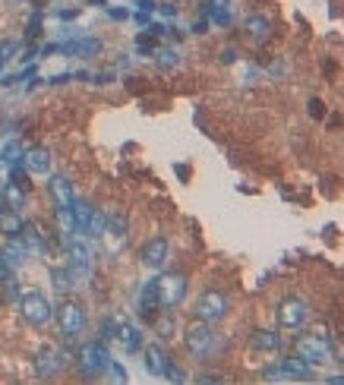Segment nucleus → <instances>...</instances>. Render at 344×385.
I'll list each match as a JSON object with an SVG mask.
<instances>
[{"label": "nucleus", "instance_id": "412c9836", "mask_svg": "<svg viewBox=\"0 0 344 385\" xmlns=\"http://www.w3.org/2000/svg\"><path fill=\"white\" fill-rule=\"evenodd\" d=\"M247 35L253 38V42H259V44L269 42V38H272V22L265 19V16H259V13L249 16V19H247Z\"/></svg>", "mask_w": 344, "mask_h": 385}, {"label": "nucleus", "instance_id": "5701e85b", "mask_svg": "<svg viewBox=\"0 0 344 385\" xmlns=\"http://www.w3.org/2000/svg\"><path fill=\"white\" fill-rule=\"evenodd\" d=\"M51 281H54V290H60V294H69L73 290V272L69 268H51Z\"/></svg>", "mask_w": 344, "mask_h": 385}, {"label": "nucleus", "instance_id": "9d476101", "mask_svg": "<svg viewBox=\"0 0 344 385\" xmlns=\"http://www.w3.org/2000/svg\"><path fill=\"white\" fill-rule=\"evenodd\" d=\"M63 370H67V357H63L60 347H51V344L38 347V354H35V372H38V376L54 379V376H60Z\"/></svg>", "mask_w": 344, "mask_h": 385}, {"label": "nucleus", "instance_id": "393cba45", "mask_svg": "<svg viewBox=\"0 0 344 385\" xmlns=\"http://www.w3.org/2000/svg\"><path fill=\"white\" fill-rule=\"evenodd\" d=\"M155 63H158V69H174L180 63V54L174 48H161V51H155Z\"/></svg>", "mask_w": 344, "mask_h": 385}, {"label": "nucleus", "instance_id": "e433bc0d", "mask_svg": "<svg viewBox=\"0 0 344 385\" xmlns=\"http://www.w3.org/2000/svg\"><path fill=\"white\" fill-rule=\"evenodd\" d=\"M108 16H110V19H126L130 13H126L124 7H108Z\"/></svg>", "mask_w": 344, "mask_h": 385}, {"label": "nucleus", "instance_id": "58836bf2", "mask_svg": "<svg viewBox=\"0 0 344 385\" xmlns=\"http://www.w3.org/2000/svg\"><path fill=\"white\" fill-rule=\"evenodd\" d=\"M331 385H344V372H338V376H329Z\"/></svg>", "mask_w": 344, "mask_h": 385}, {"label": "nucleus", "instance_id": "72a5a7b5", "mask_svg": "<svg viewBox=\"0 0 344 385\" xmlns=\"http://www.w3.org/2000/svg\"><path fill=\"white\" fill-rule=\"evenodd\" d=\"M35 32H42V13H32V22H28V38H35Z\"/></svg>", "mask_w": 344, "mask_h": 385}, {"label": "nucleus", "instance_id": "a211bd4d", "mask_svg": "<svg viewBox=\"0 0 344 385\" xmlns=\"http://www.w3.org/2000/svg\"><path fill=\"white\" fill-rule=\"evenodd\" d=\"M48 192H51V199H54V206H73V199H76L73 183H69V177H63V174H54V177L48 180Z\"/></svg>", "mask_w": 344, "mask_h": 385}, {"label": "nucleus", "instance_id": "ddd939ff", "mask_svg": "<svg viewBox=\"0 0 344 385\" xmlns=\"http://www.w3.org/2000/svg\"><path fill=\"white\" fill-rule=\"evenodd\" d=\"M139 316L142 322H155L161 316V297H158V278H151V281L142 284L139 290Z\"/></svg>", "mask_w": 344, "mask_h": 385}, {"label": "nucleus", "instance_id": "ea45409f", "mask_svg": "<svg viewBox=\"0 0 344 385\" xmlns=\"http://www.w3.org/2000/svg\"><path fill=\"white\" fill-rule=\"evenodd\" d=\"M0 215H3V208H0Z\"/></svg>", "mask_w": 344, "mask_h": 385}, {"label": "nucleus", "instance_id": "2eb2a0df", "mask_svg": "<svg viewBox=\"0 0 344 385\" xmlns=\"http://www.w3.org/2000/svg\"><path fill=\"white\" fill-rule=\"evenodd\" d=\"M22 167H26L28 174H51V149H44V145H35V149H28L26 155H22Z\"/></svg>", "mask_w": 344, "mask_h": 385}, {"label": "nucleus", "instance_id": "6e6552de", "mask_svg": "<svg viewBox=\"0 0 344 385\" xmlns=\"http://www.w3.org/2000/svg\"><path fill=\"white\" fill-rule=\"evenodd\" d=\"M67 259H69L67 268L73 272V278H85L92 272V249L79 234L67 237Z\"/></svg>", "mask_w": 344, "mask_h": 385}, {"label": "nucleus", "instance_id": "f257e3e1", "mask_svg": "<svg viewBox=\"0 0 344 385\" xmlns=\"http://www.w3.org/2000/svg\"><path fill=\"white\" fill-rule=\"evenodd\" d=\"M183 344H186V351L193 354L196 360H208L212 354H218L221 347H224V338L215 331V325L199 322V319H196V322L183 331Z\"/></svg>", "mask_w": 344, "mask_h": 385}, {"label": "nucleus", "instance_id": "7ed1b4c3", "mask_svg": "<svg viewBox=\"0 0 344 385\" xmlns=\"http://www.w3.org/2000/svg\"><path fill=\"white\" fill-rule=\"evenodd\" d=\"M193 316L199 319V322L218 325V322H224V319L231 316V300H227V294H224V290L208 288V290H202V294H199V300H196Z\"/></svg>", "mask_w": 344, "mask_h": 385}, {"label": "nucleus", "instance_id": "20e7f679", "mask_svg": "<svg viewBox=\"0 0 344 385\" xmlns=\"http://www.w3.org/2000/svg\"><path fill=\"white\" fill-rule=\"evenodd\" d=\"M57 325H60L63 341H76V338L85 331L89 316H85V306L79 300H63L57 306Z\"/></svg>", "mask_w": 344, "mask_h": 385}, {"label": "nucleus", "instance_id": "cd10ccee", "mask_svg": "<svg viewBox=\"0 0 344 385\" xmlns=\"http://www.w3.org/2000/svg\"><path fill=\"white\" fill-rule=\"evenodd\" d=\"M155 325H158V335H161V338H171V331H174V316L155 319Z\"/></svg>", "mask_w": 344, "mask_h": 385}, {"label": "nucleus", "instance_id": "c9c22d12", "mask_svg": "<svg viewBox=\"0 0 344 385\" xmlns=\"http://www.w3.org/2000/svg\"><path fill=\"white\" fill-rule=\"evenodd\" d=\"M158 10H161V13H165V16H167V19H174V16H177V13H180V10H177V3H161V7H158Z\"/></svg>", "mask_w": 344, "mask_h": 385}, {"label": "nucleus", "instance_id": "1a4fd4ad", "mask_svg": "<svg viewBox=\"0 0 344 385\" xmlns=\"http://www.w3.org/2000/svg\"><path fill=\"white\" fill-rule=\"evenodd\" d=\"M262 376H265V379H294V382H303V379H313V366L294 354V357H284V360H278V363H272Z\"/></svg>", "mask_w": 344, "mask_h": 385}, {"label": "nucleus", "instance_id": "0eeeda50", "mask_svg": "<svg viewBox=\"0 0 344 385\" xmlns=\"http://www.w3.org/2000/svg\"><path fill=\"white\" fill-rule=\"evenodd\" d=\"M186 288H190V281H186V275H180V272H165V275H158L161 310L180 306V303L186 300Z\"/></svg>", "mask_w": 344, "mask_h": 385}, {"label": "nucleus", "instance_id": "f3484780", "mask_svg": "<svg viewBox=\"0 0 344 385\" xmlns=\"http://www.w3.org/2000/svg\"><path fill=\"white\" fill-rule=\"evenodd\" d=\"M126 234H130V221H126V215L120 212V208L104 212V237H114L117 243H124Z\"/></svg>", "mask_w": 344, "mask_h": 385}, {"label": "nucleus", "instance_id": "39448f33", "mask_svg": "<svg viewBox=\"0 0 344 385\" xmlns=\"http://www.w3.org/2000/svg\"><path fill=\"white\" fill-rule=\"evenodd\" d=\"M19 313L28 325H35V329H42V325H48L51 319H54V306H51V300L42 294V290H28V294H22L19 297Z\"/></svg>", "mask_w": 344, "mask_h": 385}, {"label": "nucleus", "instance_id": "c756f323", "mask_svg": "<svg viewBox=\"0 0 344 385\" xmlns=\"http://www.w3.org/2000/svg\"><path fill=\"white\" fill-rule=\"evenodd\" d=\"M13 54H16V42H3V44H0V67H3V63H7Z\"/></svg>", "mask_w": 344, "mask_h": 385}, {"label": "nucleus", "instance_id": "9b49d317", "mask_svg": "<svg viewBox=\"0 0 344 385\" xmlns=\"http://www.w3.org/2000/svg\"><path fill=\"white\" fill-rule=\"evenodd\" d=\"M294 354L300 360H306L310 366H319V363H325V357L331 354V347H329V341H325V338L303 335V338H297V351Z\"/></svg>", "mask_w": 344, "mask_h": 385}, {"label": "nucleus", "instance_id": "f704fd0d", "mask_svg": "<svg viewBox=\"0 0 344 385\" xmlns=\"http://www.w3.org/2000/svg\"><path fill=\"white\" fill-rule=\"evenodd\" d=\"M329 347H331V354L338 357V363H344V338H338V341L329 344Z\"/></svg>", "mask_w": 344, "mask_h": 385}, {"label": "nucleus", "instance_id": "4c0bfd02", "mask_svg": "<svg viewBox=\"0 0 344 385\" xmlns=\"http://www.w3.org/2000/svg\"><path fill=\"white\" fill-rule=\"evenodd\" d=\"M224 376H218V372H202V376H196V382H221Z\"/></svg>", "mask_w": 344, "mask_h": 385}, {"label": "nucleus", "instance_id": "7c9ffc66", "mask_svg": "<svg viewBox=\"0 0 344 385\" xmlns=\"http://www.w3.org/2000/svg\"><path fill=\"white\" fill-rule=\"evenodd\" d=\"M165 379H171V382H186V372H183V370H177V366H174V360H171V366H167Z\"/></svg>", "mask_w": 344, "mask_h": 385}, {"label": "nucleus", "instance_id": "473e14b6", "mask_svg": "<svg viewBox=\"0 0 344 385\" xmlns=\"http://www.w3.org/2000/svg\"><path fill=\"white\" fill-rule=\"evenodd\" d=\"M306 108H310V117H322V114H325V104L319 101V98H313V101L306 104Z\"/></svg>", "mask_w": 344, "mask_h": 385}, {"label": "nucleus", "instance_id": "f03ea898", "mask_svg": "<svg viewBox=\"0 0 344 385\" xmlns=\"http://www.w3.org/2000/svg\"><path fill=\"white\" fill-rule=\"evenodd\" d=\"M110 351L104 341H85L79 351H76V366H79V372H83L85 379H98L108 372L110 366Z\"/></svg>", "mask_w": 344, "mask_h": 385}, {"label": "nucleus", "instance_id": "f8f14e48", "mask_svg": "<svg viewBox=\"0 0 344 385\" xmlns=\"http://www.w3.org/2000/svg\"><path fill=\"white\" fill-rule=\"evenodd\" d=\"M167 253H171V240H167L165 234H155V237H149V240L142 243L139 259H142L145 268H161L167 262Z\"/></svg>", "mask_w": 344, "mask_h": 385}, {"label": "nucleus", "instance_id": "b1692460", "mask_svg": "<svg viewBox=\"0 0 344 385\" xmlns=\"http://www.w3.org/2000/svg\"><path fill=\"white\" fill-rule=\"evenodd\" d=\"M22 155H26V151H22V145L19 142H10L7 149L0 151V165L16 167V165H22Z\"/></svg>", "mask_w": 344, "mask_h": 385}, {"label": "nucleus", "instance_id": "423d86ee", "mask_svg": "<svg viewBox=\"0 0 344 385\" xmlns=\"http://www.w3.org/2000/svg\"><path fill=\"white\" fill-rule=\"evenodd\" d=\"M310 303L306 300H300V297H284L281 303H278V310H275V319H278V325L281 329H288V331H300L303 325L310 322Z\"/></svg>", "mask_w": 344, "mask_h": 385}, {"label": "nucleus", "instance_id": "2f4dec72", "mask_svg": "<svg viewBox=\"0 0 344 385\" xmlns=\"http://www.w3.org/2000/svg\"><path fill=\"white\" fill-rule=\"evenodd\" d=\"M7 278H13V265H10V262L0 256V284L7 281Z\"/></svg>", "mask_w": 344, "mask_h": 385}, {"label": "nucleus", "instance_id": "aec40b11", "mask_svg": "<svg viewBox=\"0 0 344 385\" xmlns=\"http://www.w3.org/2000/svg\"><path fill=\"white\" fill-rule=\"evenodd\" d=\"M0 256H3L13 268H19L22 262L28 259V249H26V243H22V237H7L3 247H0Z\"/></svg>", "mask_w": 344, "mask_h": 385}, {"label": "nucleus", "instance_id": "dca6fc26", "mask_svg": "<svg viewBox=\"0 0 344 385\" xmlns=\"http://www.w3.org/2000/svg\"><path fill=\"white\" fill-rule=\"evenodd\" d=\"M142 357H145V370H149L151 376H165L167 366H171V357H167L165 344H149V347H142Z\"/></svg>", "mask_w": 344, "mask_h": 385}, {"label": "nucleus", "instance_id": "4be33fe9", "mask_svg": "<svg viewBox=\"0 0 344 385\" xmlns=\"http://www.w3.org/2000/svg\"><path fill=\"white\" fill-rule=\"evenodd\" d=\"M54 218H57V224H60V234H63V237L76 234V215H73V206H57V208H54Z\"/></svg>", "mask_w": 344, "mask_h": 385}, {"label": "nucleus", "instance_id": "6ab92c4d", "mask_svg": "<svg viewBox=\"0 0 344 385\" xmlns=\"http://www.w3.org/2000/svg\"><path fill=\"white\" fill-rule=\"evenodd\" d=\"M117 341L126 354H139L145 347L142 331H139V325H133V322H117Z\"/></svg>", "mask_w": 344, "mask_h": 385}, {"label": "nucleus", "instance_id": "a878e982", "mask_svg": "<svg viewBox=\"0 0 344 385\" xmlns=\"http://www.w3.org/2000/svg\"><path fill=\"white\" fill-rule=\"evenodd\" d=\"M117 338V319H104L101 322V341H110Z\"/></svg>", "mask_w": 344, "mask_h": 385}, {"label": "nucleus", "instance_id": "bb28decb", "mask_svg": "<svg viewBox=\"0 0 344 385\" xmlns=\"http://www.w3.org/2000/svg\"><path fill=\"white\" fill-rule=\"evenodd\" d=\"M108 376L114 379V382H126V370L117 363V360H110V366H108Z\"/></svg>", "mask_w": 344, "mask_h": 385}, {"label": "nucleus", "instance_id": "4468645a", "mask_svg": "<svg viewBox=\"0 0 344 385\" xmlns=\"http://www.w3.org/2000/svg\"><path fill=\"white\" fill-rule=\"evenodd\" d=\"M249 347H253L256 354H278L284 347V338L278 335V331H272V329H256L253 335H249Z\"/></svg>", "mask_w": 344, "mask_h": 385}, {"label": "nucleus", "instance_id": "c85d7f7f", "mask_svg": "<svg viewBox=\"0 0 344 385\" xmlns=\"http://www.w3.org/2000/svg\"><path fill=\"white\" fill-rule=\"evenodd\" d=\"M19 284H16V281H10V278H7V281H3V300H19Z\"/></svg>", "mask_w": 344, "mask_h": 385}]
</instances>
